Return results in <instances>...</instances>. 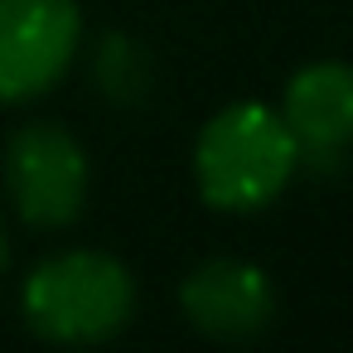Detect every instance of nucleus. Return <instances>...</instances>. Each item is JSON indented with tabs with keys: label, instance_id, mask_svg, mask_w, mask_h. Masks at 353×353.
Wrapping results in <instances>:
<instances>
[{
	"label": "nucleus",
	"instance_id": "obj_1",
	"mask_svg": "<svg viewBox=\"0 0 353 353\" xmlns=\"http://www.w3.org/2000/svg\"><path fill=\"white\" fill-rule=\"evenodd\" d=\"M295 141L281 112L261 102H232L203 121L194 141V184L218 213H256L295 179Z\"/></svg>",
	"mask_w": 353,
	"mask_h": 353
},
{
	"label": "nucleus",
	"instance_id": "obj_2",
	"mask_svg": "<svg viewBox=\"0 0 353 353\" xmlns=\"http://www.w3.org/2000/svg\"><path fill=\"white\" fill-rule=\"evenodd\" d=\"M20 310L44 343H107L136 314V276L112 252L73 247L25 276Z\"/></svg>",
	"mask_w": 353,
	"mask_h": 353
},
{
	"label": "nucleus",
	"instance_id": "obj_3",
	"mask_svg": "<svg viewBox=\"0 0 353 353\" xmlns=\"http://www.w3.org/2000/svg\"><path fill=\"white\" fill-rule=\"evenodd\" d=\"M88 184H92V165L68 126L25 121L6 141V189L30 228L39 232L73 228L88 208Z\"/></svg>",
	"mask_w": 353,
	"mask_h": 353
},
{
	"label": "nucleus",
	"instance_id": "obj_4",
	"mask_svg": "<svg viewBox=\"0 0 353 353\" xmlns=\"http://www.w3.org/2000/svg\"><path fill=\"white\" fill-rule=\"evenodd\" d=\"M83 49L73 0H0V107L54 92Z\"/></svg>",
	"mask_w": 353,
	"mask_h": 353
},
{
	"label": "nucleus",
	"instance_id": "obj_5",
	"mask_svg": "<svg viewBox=\"0 0 353 353\" xmlns=\"http://www.w3.org/2000/svg\"><path fill=\"white\" fill-rule=\"evenodd\" d=\"M179 310L189 329L218 343H247L271 329L276 319V285L261 266L242 256L199 261L179 285Z\"/></svg>",
	"mask_w": 353,
	"mask_h": 353
},
{
	"label": "nucleus",
	"instance_id": "obj_6",
	"mask_svg": "<svg viewBox=\"0 0 353 353\" xmlns=\"http://www.w3.org/2000/svg\"><path fill=\"white\" fill-rule=\"evenodd\" d=\"M281 121L295 141L300 170H339L353 150V63H305L281 97Z\"/></svg>",
	"mask_w": 353,
	"mask_h": 353
},
{
	"label": "nucleus",
	"instance_id": "obj_7",
	"mask_svg": "<svg viewBox=\"0 0 353 353\" xmlns=\"http://www.w3.org/2000/svg\"><path fill=\"white\" fill-rule=\"evenodd\" d=\"M92 83H97V92L112 107H121V112L141 107L150 97V83H155V68H150L145 44L131 39V34H121V30L102 34L92 44Z\"/></svg>",
	"mask_w": 353,
	"mask_h": 353
},
{
	"label": "nucleus",
	"instance_id": "obj_8",
	"mask_svg": "<svg viewBox=\"0 0 353 353\" xmlns=\"http://www.w3.org/2000/svg\"><path fill=\"white\" fill-rule=\"evenodd\" d=\"M6 266H10V232L0 228V276H6Z\"/></svg>",
	"mask_w": 353,
	"mask_h": 353
}]
</instances>
